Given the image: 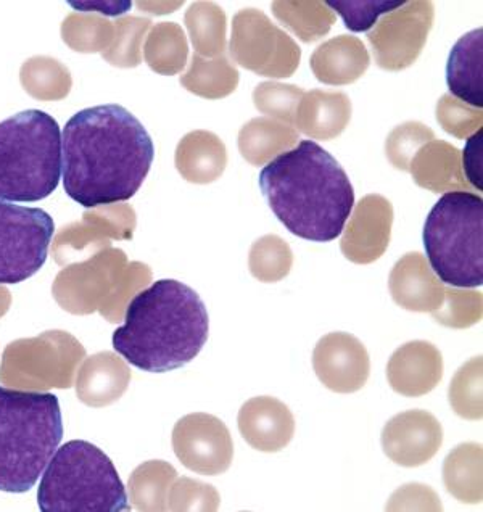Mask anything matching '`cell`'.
Listing matches in <instances>:
<instances>
[{"mask_svg": "<svg viewBox=\"0 0 483 512\" xmlns=\"http://www.w3.org/2000/svg\"><path fill=\"white\" fill-rule=\"evenodd\" d=\"M153 158L144 124L118 104L84 108L62 131L63 187L84 208L133 199Z\"/></svg>", "mask_w": 483, "mask_h": 512, "instance_id": "cell-1", "label": "cell"}, {"mask_svg": "<svg viewBox=\"0 0 483 512\" xmlns=\"http://www.w3.org/2000/svg\"><path fill=\"white\" fill-rule=\"evenodd\" d=\"M260 189L276 218L294 236L332 242L355 207L350 178L314 141L298 142L261 170Z\"/></svg>", "mask_w": 483, "mask_h": 512, "instance_id": "cell-2", "label": "cell"}, {"mask_svg": "<svg viewBox=\"0 0 483 512\" xmlns=\"http://www.w3.org/2000/svg\"><path fill=\"white\" fill-rule=\"evenodd\" d=\"M210 318L200 295L174 279H160L131 300L113 332L116 353L152 374L184 368L208 340Z\"/></svg>", "mask_w": 483, "mask_h": 512, "instance_id": "cell-3", "label": "cell"}, {"mask_svg": "<svg viewBox=\"0 0 483 512\" xmlns=\"http://www.w3.org/2000/svg\"><path fill=\"white\" fill-rule=\"evenodd\" d=\"M62 438V409L54 393L0 387V492H29Z\"/></svg>", "mask_w": 483, "mask_h": 512, "instance_id": "cell-4", "label": "cell"}, {"mask_svg": "<svg viewBox=\"0 0 483 512\" xmlns=\"http://www.w3.org/2000/svg\"><path fill=\"white\" fill-rule=\"evenodd\" d=\"M62 178V129L42 110L0 121V199L39 202Z\"/></svg>", "mask_w": 483, "mask_h": 512, "instance_id": "cell-5", "label": "cell"}, {"mask_svg": "<svg viewBox=\"0 0 483 512\" xmlns=\"http://www.w3.org/2000/svg\"><path fill=\"white\" fill-rule=\"evenodd\" d=\"M38 504L42 512L131 511L112 459L86 440L55 451L39 484Z\"/></svg>", "mask_w": 483, "mask_h": 512, "instance_id": "cell-6", "label": "cell"}, {"mask_svg": "<svg viewBox=\"0 0 483 512\" xmlns=\"http://www.w3.org/2000/svg\"><path fill=\"white\" fill-rule=\"evenodd\" d=\"M427 263L451 287L483 285V200L453 190L435 203L424 224Z\"/></svg>", "mask_w": 483, "mask_h": 512, "instance_id": "cell-7", "label": "cell"}, {"mask_svg": "<svg viewBox=\"0 0 483 512\" xmlns=\"http://www.w3.org/2000/svg\"><path fill=\"white\" fill-rule=\"evenodd\" d=\"M54 234V219L46 210L0 199V285L20 284L39 273Z\"/></svg>", "mask_w": 483, "mask_h": 512, "instance_id": "cell-8", "label": "cell"}, {"mask_svg": "<svg viewBox=\"0 0 483 512\" xmlns=\"http://www.w3.org/2000/svg\"><path fill=\"white\" fill-rule=\"evenodd\" d=\"M231 55L240 67L268 78H289L302 50L260 10H240L232 20Z\"/></svg>", "mask_w": 483, "mask_h": 512, "instance_id": "cell-9", "label": "cell"}, {"mask_svg": "<svg viewBox=\"0 0 483 512\" xmlns=\"http://www.w3.org/2000/svg\"><path fill=\"white\" fill-rule=\"evenodd\" d=\"M434 4L414 0L385 15L368 33L374 58L382 70L401 71L416 62L434 25Z\"/></svg>", "mask_w": 483, "mask_h": 512, "instance_id": "cell-10", "label": "cell"}, {"mask_svg": "<svg viewBox=\"0 0 483 512\" xmlns=\"http://www.w3.org/2000/svg\"><path fill=\"white\" fill-rule=\"evenodd\" d=\"M173 445L181 463L202 475L224 474L234 459L231 432L213 414H189L174 429Z\"/></svg>", "mask_w": 483, "mask_h": 512, "instance_id": "cell-11", "label": "cell"}, {"mask_svg": "<svg viewBox=\"0 0 483 512\" xmlns=\"http://www.w3.org/2000/svg\"><path fill=\"white\" fill-rule=\"evenodd\" d=\"M313 368L326 389L355 393L363 389L371 374L369 353L355 335L327 334L313 351Z\"/></svg>", "mask_w": 483, "mask_h": 512, "instance_id": "cell-12", "label": "cell"}, {"mask_svg": "<svg viewBox=\"0 0 483 512\" xmlns=\"http://www.w3.org/2000/svg\"><path fill=\"white\" fill-rule=\"evenodd\" d=\"M442 445V424L434 414L422 409L393 416L382 430L384 453L398 466H424L434 459Z\"/></svg>", "mask_w": 483, "mask_h": 512, "instance_id": "cell-13", "label": "cell"}, {"mask_svg": "<svg viewBox=\"0 0 483 512\" xmlns=\"http://www.w3.org/2000/svg\"><path fill=\"white\" fill-rule=\"evenodd\" d=\"M340 250L351 263L371 265L389 248L392 237L393 207L382 195H366L351 210Z\"/></svg>", "mask_w": 483, "mask_h": 512, "instance_id": "cell-14", "label": "cell"}, {"mask_svg": "<svg viewBox=\"0 0 483 512\" xmlns=\"http://www.w3.org/2000/svg\"><path fill=\"white\" fill-rule=\"evenodd\" d=\"M387 379L403 397H424L442 382V353L434 343L424 340L405 343L390 358Z\"/></svg>", "mask_w": 483, "mask_h": 512, "instance_id": "cell-15", "label": "cell"}, {"mask_svg": "<svg viewBox=\"0 0 483 512\" xmlns=\"http://www.w3.org/2000/svg\"><path fill=\"white\" fill-rule=\"evenodd\" d=\"M237 426L245 442L263 453L284 450L295 435L294 414L289 406L273 397H256L244 403Z\"/></svg>", "mask_w": 483, "mask_h": 512, "instance_id": "cell-16", "label": "cell"}, {"mask_svg": "<svg viewBox=\"0 0 483 512\" xmlns=\"http://www.w3.org/2000/svg\"><path fill=\"white\" fill-rule=\"evenodd\" d=\"M389 289L393 302L416 313L440 310L445 302L443 282L438 281L426 256L419 252L406 253L397 261L390 273Z\"/></svg>", "mask_w": 483, "mask_h": 512, "instance_id": "cell-17", "label": "cell"}, {"mask_svg": "<svg viewBox=\"0 0 483 512\" xmlns=\"http://www.w3.org/2000/svg\"><path fill=\"white\" fill-rule=\"evenodd\" d=\"M310 63L319 83L347 86L363 78L371 65V57L361 39L343 34L314 50Z\"/></svg>", "mask_w": 483, "mask_h": 512, "instance_id": "cell-18", "label": "cell"}, {"mask_svg": "<svg viewBox=\"0 0 483 512\" xmlns=\"http://www.w3.org/2000/svg\"><path fill=\"white\" fill-rule=\"evenodd\" d=\"M446 84L455 99L469 107H483V29L464 34L451 49Z\"/></svg>", "mask_w": 483, "mask_h": 512, "instance_id": "cell-19", "label": "cell"}, {"mask_svg": "<svg viewBox=\"0 0 483 512\" xmlns=\"http://www.w3.org/2000/svg\"><path fill=\"white\" fill-rule=\"evenodd\" d=\"M351 102L343 92H305L298 104L294 126L316 141H331L347 129Z\"/></svg>", "mask_w": 483, "mask_h": 512, "instance_id": "cell-20", "label": "cell"}, {"mask_svg": "<svg viewBox=\"0 0 483 512\" xmlns=\"http://www.w3.org/2000/svg\"><path fill=\"white\" fill-rule=\"evenodd\" d=\"M409 173L422 189L432 192L466 190L471 186L464 178L461 152L445 141H430L422 145L409 165Z\"/></svg>", "mask_w": 483, "mask_h": 512, "instance_id": "cell-21", "label": "cell"}, {"mask_svg": "<svg viewBox=\"0 0 483 512\" xmlns=\"http://www.w3.org/2000/svg\"><path fill=\"white\" fill-rule=\"evenodd\" d=\"M176 166L186 181L211 184L223 176L228 166V150L216 134L194 131L179 144Z\"/></svg>", "mask_w": 483, "mask_h": 512, "instance_id": "cell-22", "label": "cell"}, {"mask_svg": "<svg viewBox=\"0 0 483 512\" xmlns=\"http://www.w3.org/2000/svg\"><path fill=\"white\" fill-rule=\"evenodd\" d=\"M298 133L289 124L271 118L248 121L239 133V150L250 165L263 166L292 149Z\"/></svg>", "mask_w": 483, "mask_h": 512, "instance_id": "cell-23", "label": "cell"}, {"mask_svg": "<svg viewBox=\"0 0 483 512\" xmlns=\"http://www.w3.org/2000/svg\"><path fill=\"white\" fill-rule=\"evenodd\" d=\"M443 484L456 500L467 504L482 501V445L480 443H461L446 456L443 463Z\"/></svg>", "mask_w": 483, "mask_h": 512, "instance_id": "cell-24", "label": "cell"}, {"mask_svg": "<svg viewBox=\"0 0 483 512\" xmlns=\"http://www.w3.org/2000/svg\"><path fill=\"white\" fill-rule=\"evenodd\" d=\"M181 83L187 91L203 99H224L239 86V71L224 55L213 60H203L200 55H194L192 67Z\"/></svg>", "mask_w": 483, "mask_h": 512, "instance_id": "cell-25", "label": "cell"}, {"mask_svg": "<svg viewBox=\"0 0 483 512\" xmlns=\"http://www.w3.org/2000/svg\"><path fill=\"white\" fill-rule=\"evenodd\" d=\"M192 44L205 57H219L226 50V29L228 18L215 2H197L190 5L186 15Z\"/></svg>", "mask_w": 483, "mask_h": 512, "instance_id": "cell-26", "label": "cell"}, {"mask_svg": "<svg viewBox=\"0 0 483 512\" xmlns=\"http://www.w3.org/2000/svg\"><path fill=\"white\" fill-rule=\"evenodd\" d=\"M273 13L303 42L318 41L335 23V13L326 2H274Z\"/></svg>", "mask_w": 483, "mask_h": 512, "instance_id": "cell-27", "label": "cell"}, {"mask_svg": "<svg viewBox=\"0 0 483 512\" xmlns=\"http://www.w3.org/2000/svg\"><path fill=\"white\" fill-rule=\"evenodd\" d=\"M294 265V253L279 236H265L256 240L248 255V268L260 282H279L289 276Z\"/></svg>", "mask_w": 483, "mask_h": 512, "instance_id": "cell-28", "label": "cell"}, {"mask_svg": "<svg viewBox=\"0 0 483 512\" xmlns=\"http://www.w3.org/2000/svg\"><path fill=\"white\" fill-rule=\"evenodd\" d=\"M448 395L451 408L455 409L459 418L467 421L482 419V356L472 358L463 368H459L451 380Z\"/></svg>", "mask_w": 483, "mask_h": 512, "instance_id": "cell-29", "label": "cell"}, {"mask_svg": "<svg viewBox=\"0 0 483 512\" xmlns=\"http://www.w3.org/2000/svg\"><path fill=\"white\" fill-rule=\"evenodd\" d=\"M152 42L149 47L150 67L153 70L174 75L184 68L187 60V41L184 31L178 25L158 26L153 33Z\"/></svg>", "mask_w": 483, "mask_h": 512, "instance_id": "cell-30", "label": "cell"}, {"mask_svg": "<svg viewBox=\"0 0 483 512\" xmlns=\"http://www.w3.org/2000/svg\"><path fill=\"white\" fill-rule=\"evenodd\" d=\"M406 0H358V2H332L326 5L342 18L347 29L353 33H369L380 18L401 9Z\"/></svg>", "mask_w": 483, "mask_h": 512, "instance_id": "cell-31", "label": "cell"}, {"mask_svg": "<svg viewBox=\"0 0 483 512\" xmlns=\"http://www.w3.org/2000/svg\"><path fill=\"white\" fill-rule=\"evenodd\" d=\"M302 87L292 84L261 83L253 92V104L258 112L274 116L281 123L294 126L298 104L303 99Z\"/></svg>", "mask_w": 483, "mask_h": 512, "instance_id": "cell-32", "label": "cell"}, {"mask_svg": "<svg viewBox=\"0 0 483 512\" xmlns=\"http://www.w3.org/2000/svg\"><path fill=\"white\" fill-rule=\"evenodd\" d=\"M437 323L453 329H466L482 319V294L471 290L446 289L442 308L432 311Z\"/></svg>", "mask_w": 483, "mask_h": 512, "instance_id": "cell-33", "label": "cell"}, {"mask_svg": "<svg viewBox=\"0 0 483 512\" xmlns=\"http://www.w3.org/2000/svg\"><path fill=\"white\" fill-rule=\"evenodd\" d=\"M435 134L432 129L427 128L424 124L409 121V123L401 124L398 128L393 129L387 144H385V152L397 170L409 171V165L413 162L414 155L419 152L422 145L427 142L434 141Z\"/></svg>", "mask_w": 483, "mask_h": 512, "instance_id": "cell-34", "label": "cell"}, {"mask_svg": "<svg viewBox=\"0 0 483 512\" xmlns=\"http://www.w3.org/2000/svg\"><path fill=\"white\" fill-rule=\"evenodd\" d=\"M437 121L446 133L464 139L482 129L483 113L446 94L437 104Z\"/></svg>", "mask_w": 483, "mask_h": 512, "instance_id": "cell-35", "label": "cell"}, {"mask_svg": "<svg viewBox=\"0 0 483 512\" xmlns=\"http://www.w3.org/2000/svg\"><path fill=\"white\" fill-rule=\"evenodd\" d=\"M387 511H442V504L432 488L409 484L393 493Z\"/></svg>", "mask_w": 483, "mask_h": 512, "instance_id": "cell-36", "label": "cell"}, {"mask_svg": "<svg viewBox=\"0 0 483 512\" xmlns=\"http://www.w3.org/2000/svg\"><path fill=\"white\" fill-rule=\"evenodd\" d=\"M178 492L181 493V501L184 503L179 509L186 511L213 512L221 503L219 493L213 485L202 484L197 480L182 479L178 485Z\"/></svg>", "mask_w": 483, "mask_h": 512, "instance_id": "cell-37", "label": "cell"}, {"mask_svg": "<svg viewBox=\"0 0 483 512\" xmlns=\"http://www.w3.org/2000/svg\"><path fill=\"white\" fill-rule=\"evenodd\" d=\"M483 149V129H479L477 133L472 134L467 139L464 152L461 153V165H463L464 178L467 184L474 189L482 192L483 176H482V153Z\"/></svg>", "mask_w": 483, "mask_h": 512, "instance_id": "cell-38", "label": "cell"}]
</instances>
